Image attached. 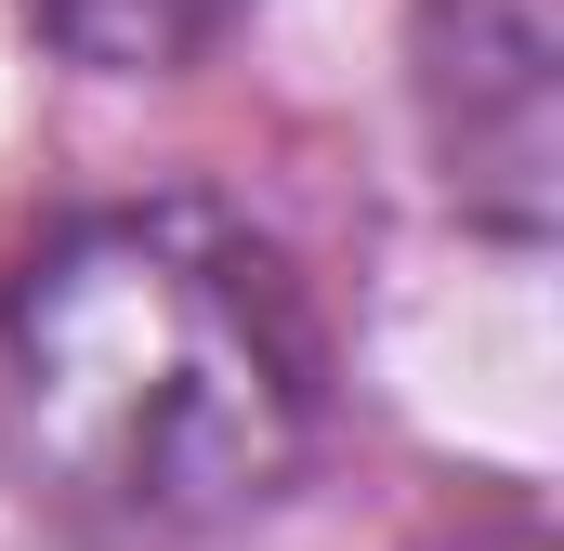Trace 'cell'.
I'll return each instance as SVG.
<instances>
[{
    "mask_svg": "<svg viewBox=\"0 0 564 551\" xmlns=\"http://www.w3.org/2000/svg\"><path fill=\"white\" fill-rule=\"evenodd\" d=\"M328 355L276 237L210 197L66 210L0 276V433L106 539H210L315 460Z\"/></svg>",
    "mask_w": 564,
    "mask_h": 551,
    "instance_id": "1",
    "label": "cell"
},
{
    "mask_svg": "<svg viewBox=\"0 0 564 551\" xmlns=\"http://www.w3.org/2000/svg\"><path fill=\"white\" fill-rule=\"evenodd\" d=\"M66 66H106V79H171V66H197L250 0H13Z\"/></svg>",
    "mask_w": 564,
    "mask_h": 551,
    "instance_id": "3",
    "label": "cell"
},
{
    "mask_svg": "<svg viewBox=\"0 0 564 551\" xmlns=\"http://www.w3.org/2000/svg\"><path fill=\"white\" fill-rule=\"evenodd\" d=\"M421 119L459 210L539 237L564 171V26L552 0H433L421 13Z\"/></svg>",
    "mask_w": 564,
    "mask_h": 551,
    "instance_id": "2",
    "label": "cell"
}]
</instances>
